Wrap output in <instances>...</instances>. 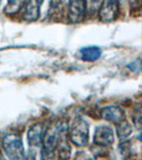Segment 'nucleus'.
<instances>
[{
	"instance_id": "obj_1",
	"label": "nucleus",
	"mask_w": 142,
	"mask_h": 160,
	"mask_svg": "<svg viewBox=\"0 0 142 160\" xmlns=\"http://www.w3.org/2000/svg\"><path fill=\"white\" fill-rule=\"evenodd\" d=\"M68 138L78 148H84L88 144L90 138L89 123L82 117L74 118L71 127L68 129Z\"/></svg>"
},
{
	"instance_id": "obj_2",
	"label": "nucleus",
	"mask_w": 142,
	"mask_h": 160,
	"mask_svg": "<svg viewBox=\"0 0 142 160\" xmlns=\"http://www.w3.org/2000/svg\"><path fill=\"white\" fill-rule=\"evenodd\" d=\"M2 148L10 160H24L25 148L22 138L16 133H8L3 137Z\"/></svg>"
},
{
	"instance_id": "obj_3",
	"label": "nucleus",
	"mask_w": 142,
	"mask_h": 160,
	"mask_svg": "<svg viewBox=\"0 0 142 160\" xmlns=\"http://www.w3.org/2000/svg\"><path fill=\"white\" fill-rule=\"evenodd\" d=\"M68 138V129L65 124H59V136L57 141V157L59 160H68L71 157V144ZM56 157V158H57Z\"/></svg>"
},
{
	"instance_id": "obj_4",
	"label": "nucleus",
	"mask_w": 142,
	"mask_h": 160,
	"mask_svg": "<svg viewBox=\"0 0 142 160\" xmlns=\"http://www.w3.org/2000/svg\"><path fill=\"white\" fill-rule=\"evenodd\" d=\"M93 141L99 146H110L114 142V131L108 125L97 126L94 131Z\"/></svg>"
},
{
	"instance_id": "obj_5",
	"label": "nucleus",
	"mask_w": 142,
	"mask_h": 160,
	"mask_svg": "<svg viewBox=\"0 0 142 160\" xmlns=\"http://www.w3.org/2000/svg\"><path fill=\"white\" fill-rule=\"evenodd\" d=\"M99 115L103 120L117 124V125L125 121V112H124V110L120 106L115 105L106 106V107L102 108L99 111Z\"/></svg>"
},
{
	"instance_id": "obj_6",
	"label": "nucleus",
	"mask_w": 142,
	"mask_h": 160,
	"mask_svg": "<svg viewBox=\"0 0 142 160\" xmlns=\"http://www.w3.org/2000/svg\"><path fill=\"white\" fill-rule=\"evenodd\" d=\"M59 136V124H53L45 130L42 141L43 151L48 153H55L57 141Z\"/></svg>"
},
{
	"instance_id": "obj_7",
	"label": "nucleus",
	"mask_w": 142,
	"mask_h": 160,
	"mask_svg": "<svg viewBox=\"0 0 142 160\" xmlns=\"http://www.w3.org/2000/svg\"><path fill=\"white\" fill-rule=\"evenodd\" d=\"M119 11V4L117 1L109 0V1H103L99 9V18L103 22H112L117 18Z\"/></svg>"
},
{
	"instance_id": "obj_8",
	"label": "nucleus",
	"mask_w": 142,
	"mask_h": 160,
	"mask_svg": "<svg viewBox=\"0 0 142 160\" xmlns=\"http://www.w3.org/2000/svg\"><path fill=\"white\" fill-rule=\"evenodd\" d=\"M86 2L84 1H71L68 3V18L72 22H80L84 19L87 14Z\"/></svg>"
},
{
	"instance_id": "obj_9",
	"label": "nucleus",
	"mask_w": 142,
	"mask_h": 160,
	"mask_svg": "<svg viewBox=\"0 0 142 160\" xmlns=\"http://www.w3.org/2000/svg\"><path fill=\"white\" fill-rule=\"evenodd\" d=\"M45 130L46 128L43 123H34L30 126L27 132V138L30 146L38 148V146H40L42 144Z\"/></svg>"
},
{
	"instance_id": "obj_10",
	"label": "nucleus",
	"mask_w": 142,
	"mask_h": 160,
	"mask_svg": "<svg viewBox=\"0 0 142 160\" xmlns=\"http://www.w3.org/2000/svg\"><path fill=\"white\" fill-rule=\"evenodd\" d=\"M42 2L41 1H27L24 2L23 6V17L26 20L34 22L40 16V8Z\"/></svg>"
},
{
	"instance_id": "obj_11",
	"label": "nucleus",
	"mask_w": 142,
	"mask_h": 160,
	"mask_svg": "<svg viewBox=\"0 0 142 160\" xmlns=\"http://www.w3.org/2000/svg\"><path fill=\"white\" fill-rule=\"evenodd\" d=\"M81 59L86 62H94L102 56V49L97 46H88L80 50Z\"/></svg>"
},
{
	"instance_id": "obj_12",
	"label": "nucleus",
	"mask_w": 142,
	"mask_h": 160,
	"mask_svg": "<svg viewBox=\"0 0 142 160\" xmlns=\"http://www.w3.org/2000/svg\"><path fill=\"white\" fill-rule=\"evenodd\" d=\"M131 132H133V127H131L130 123H128L126 120L117 126V136L120 140H124L127 137H129Z\"/></svg>"
},
{
	"instance_id": "obj_13",
	"label": "nucleus",
	"mask_w": 142,
	"mask_h": 160,
	"mask_svg": "<svg viewBox=\"0 0 142 160\" xmlns=\"http://www.w3.org/2000/svg\"><path fill=\"white\" fill-rule=\"evenodd\" d=\"M23 6H24L23 1H9L4 7V13L9 15L16 14L17 12H19V10H22Z\"/></svg>"
},
{
	"instance_id": "obj_14",
	"label": "nucleus",
	"mask_w": 142,
	"mask_h": 160,
	"mask_svg": "<svg viewBox=\"0 0 142 160\" xmlns=\"http://www.w3.org/2000/svg\"><path fill=\"white\" fill-rule=\"evenodd\" d=\"M127 68H129L130 71L137 72V73H139V72L141 71V61H140V59H137L136 61H133L131 63L128 64Z\"/></svg>"
},
{
	"instance_id": "obj_15",
	"label": "nucleus",
	"mask_w": 142,
	"mask_h": 160,
	"mask_svg": "<svg viewBox=\"0 0 142 160\" xmlns=\"http://www.w3.org/2000/svg\"><path fill=\"white\" fill-rule=\"evenodd\" d=\"M41 160H57L55 153H48L42 149V155H41Z\"/></svg>"
},
{
	"instance_id": "obj_16",
	"label": "nucleus",
	"mask_w": 142,
	"mask_h": 160,
	"mask_svg": "<svg viewBox=\"0 0 142 160\" xmlns=\"http://www.w3.org/2000/svg\"><path fill=\"white\" fill-rule=\"evenodd\" d=\"M24 160H35V154L34 153H30L29 155L25 156Z\"/></svg>"
}]
</instances>
